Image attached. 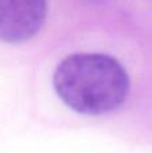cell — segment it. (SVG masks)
Here are the masks:
<instances>
[{"label": "cell", "instance_id": "1", "mask_svg": "<svg viewBox=\"0 0 152 153\" xmlns=\"http://www.w3.org/2000/svg\"><path fill=\"white\" fill-rule=\"evenodd\" d=\"M53 85L58 97L81 114L100 116L117 109L129 91L123 65L105 54H74L57 66Z\"/></svg>", "mask_w": 152, "mask_h": 153}, {"label": "cell", "instance_id": "2", "mask_svg": "<svg viewBox=\"0 0 152 153\" xmlns=\"http://www.w3.org/2000/svg\"><path fill=\"white\" fill-rule=\"evenodd\" d=\"M47 15V0H0V40L20 43L39 32Z\"/></svg>", "mask_w": 152, "mask_h": 153}]
</instances>
